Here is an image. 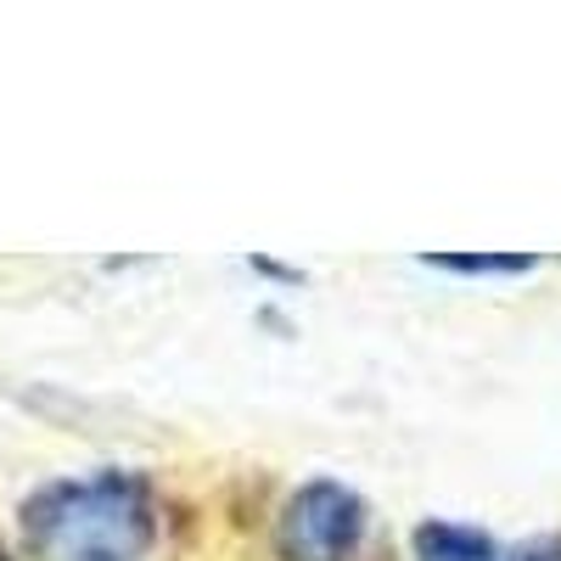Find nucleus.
I'll return each instance as SVG.
<instances>
[{
	"mask_svg": "<svg viewBox=\"0 0 561 561\" xmlns=\"http://www.w3.org/2000/svg\"><path fill=\"white\" fill-rule=\"evenodd\" d=\"M28 561H147L158 545V494L140 472L51 478L18 505Z\"/></svg>",
	"mask_w": 561,
	"mask_h": 561,
	"instance_id": "1",
	"label": "nucleus"
},
{
	"mask_svg": "<svg viewBox=\"0 0 561 561\" xmlns=\"http://www.w3.org/2000/svg\"><path fill=\"white\" fill-rule=\"evenodd\" d=\"M370 528V505L337 483L309 478L275 511V556L280 561H354Z\"/></svg>",
	"mask_w": 561,
	"mask_h": 561,
	"instance_id": "2",
	"label": "nucleus"
},
{
	"mask_svg": "<svg viewBox=\"0 0 561 561\" xmlns=\"http://www.w3.org/2000/svg\"><path fill=\"white\" fill-rule=\"evenodd\" d=\"M410 556L415 561H505L500 545L472 528V523H449V517H427L410 528Z\"/></svg>",
	"mask_w": 561,
	"mask_h": 561,
	"instance_id": "3",
	"label": "nucleus"
},
{
	"mask_svg": "<svg viewBox=\"0 0 561 561\" xmlns=\"http://www.w3.org/2000/svg\"><path fill=\"white\" fill-rule=\"evenodd\" d=\"M427 264L444 275H466V280H517L539 270L534 253H433Z\"/></svg>",
	"mask_w": 561,
	"mask_h": 561,
	"instance_id": "4",
	"label": "nucleus"
},
{
	"mask_svg": "<svg viewBox=\"0 0 561 561\" xmlns=\"http://www.w3.org/2000/svg\"><path fill=\"white\" fill-rule=\"evenodd\" d=\"M511 561H561V539H545V545H528V550H517Z\"/></svg>",
	"mask_w": 561,
	"mask_h": 561,
	"instance_id": "5",
	"label": "nucleus"
},
{
	"mask_svg": "<svg viewBox=\"0 0 561 561\" xmlns=\"http://www.w3.org/2000/svg\"><path fill=\"white\" fill-rule=\"evenodd\" d=\"M0 561H18V556H12V550H7V545H0Z\"/></svg>",
	"mask_w": 561,
	"mask_h": 561,
	"instance_id": "6",
	"label": "nucleus"
}]
</instances>
